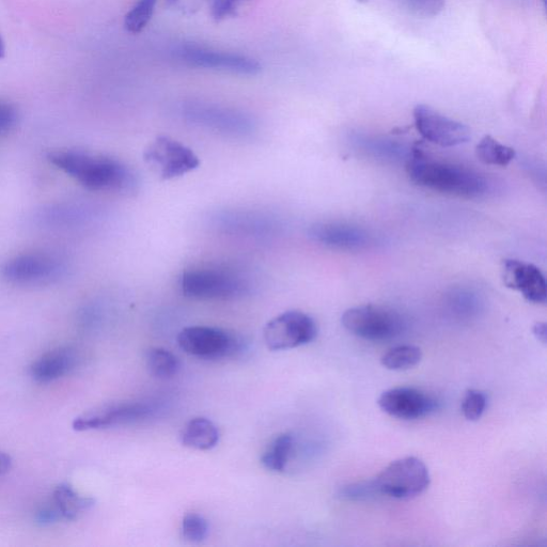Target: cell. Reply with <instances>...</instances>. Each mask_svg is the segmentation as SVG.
Instances as JSON below:
<instances>
[{"label": "cell", "mask_w": 547, "mask_h": 547, "mask_svg": "<svg viewBox=\"0 0 547 547\" xmlns=\"http://www.w3.org/2000/svg\"><path fill=\"white\" fill-rule=\"evenodd\" d=\"M50 162L92 191L132 193L137 186L130 167L101 154L80 150L50 153Z\"/></svg>", "instance_id": "obj_1"}, {"label": "cell", "mask_w": 547, "mask_h": 547, "mask_svg": "<svg viewBox=\"0 0 547 547\" xmlns=\"http://www.w3.org/2000/svg\"><path fill=\"white\" fill-rule=\"evenodd\" d=\"M406 173L413 183L424 189L462 198L487 194L489 182L477 171L460 165L427 159L415 153L406 163Z\"/></svg>", "instance_id": "obj_2"}, {"label": "cell", "mask_w": 547, "mask_h": 547, "mask_svg": "<svg viewBox=\"0 0 547 547\" xmlns=\"http://www.w3.org/2000/svg\"><path fill=\"white\" fill-rule=\"evenodd\" d=\"M180 288L186 298L198 301H229L249 292L243 273L222 267L199 268L183 273Z\"/></svg>", "instance_id": "obj_3"}, {"label": "cell", "mask_w": 547, "mask_h": 547, "mask_svg": "<svg viewBox=\"0 0 547 547\" xmlns=\"http://www.w3.org/2000/svg\"><path fill=\"white\" fill-rule=\"evenodd\" d=\"M341 323L351 334L370 341L393 339L404 328L403 318L397 311L377 305L350 308L343 314Z\"/></svg>", "instance_id": "obj_4"}, {"label": "cell", "mask_w": 547, "mask_h": 547, "mask_svg": "<svg viewBox=\"0 0 547 547\" xmlns=\"http://www.w3.org/2000/svg\"><path fill=\"white\" fill-rule=\"evenodd\" d=\"M379 494L396 499H410L423 494L430 486V473L426 464L406 457L390 463L374 479Z\"/></svg>", "instance_id": "obj_5"}, {"label": "cell", "mask_w": 547, "mask_h": 547, "mask_svg": "<svg viewBox=\"0 0 547 547\" xmlns=\"http://www.w3.org/2000/svg\"><path fill=\"white\" fill-rule=\"evenodd\" d=\"M178 345L186 354L202 359H224L239 355L244 341L222 328L186 327L178 335Z\"/></svg>", "instance_id": "obj_6"}, {"label": "cell", "mask_w": 547, "mask_h": 547, "mask_svg": "<svg viewBox=\"0 0 547 547\" xmlns=\"http://www.w3.org/2000/svg\"><path fill=\"white\" fill-rule=\"evenodd\" d=\"M318 336V325L305 312L286 311L272 319L264 327L265 345L271 351H285L314 341Z\"/></svg>", "instance_id": "obj_7"}, {"label": "cell", "mask_w": 547, "mask_h": 547, "mask_svg": "<svg viewBox=\"0 0 547 547\" xmlns=\"http://www.w3.org/2000/svg\"><path fill=\"white\" fill-rule=\"evenodd\" d=\"M144 160L162 180L182 177L200 165L198 156L191 148L168 136L152 140L145 149Z\"/></svg>", "instance_id": "obj_8"}, {"label": "cell", "mask_w": 547, "mask_h": 547, "mask_svg": "<svg viewBox=\"0 0 547 547\" xmlns=\"http://www.w3.org/2000/svg\"><path fill=\"white\" fill-rule=\"evenodd\" d=\"M64 271V263L55 255L44 252L23 253L10 258L2 268L9 283L35 286L49 283Z\"/></svg>", "instance_id": "obj_9"}, {"label": "cell", "mask_w": 547, "mask_h": 547, "mask_svg": "<svg viewBox=\"0 0 547 547\" xmlns=\"http://www.w3.org/2000/svg\"><path fill=\"white\" fill-rule=\"evenodd\" d=\"M413 116L417 132L431 144L444 148L457 147L471 138V130L465 124L444 116L428 105L416 106Z\"/></svg>", "instance_id": "obj_10"}, {"label": "cell", "mask_w": 547, "mask_h": 547, "mask_svg": "<svg viewBox=\"0 0 547 547\" xmlns=\"http://www.w3.org/2000/svg\"><path fill=\"white\" fill-rule=\"evenodd\" d=\"M152 412L151 405L144 402L109 404L78 416L73 421V429L84 432L132 425L145 420Z\"/></svg>", "instance_id": "obj_11"}, {"label": "cell", "mask_w": 547, "mask_h": 547, "mask_svg": "<svg viewBox=\"0 0 547 547\" xmlns=\"http://www.w3.org/2000/svg\"><path fill=\"white\" fill-rule=\"evenodd\" d=\"M184 117L201 127L232 136H246L255 131V122L249 116L212 105H186Z\"/></svg>", "instance_id": "obj_12"}, {"label": "cell", "mask_w": 547, "mask_h": 547, "mask_svg": "<svg viewBox=\"0 0 547 547\" xmlns=\"http://www.w3.org/2000/svg\"><path fill=\"white\" fill-rule=\"evenodd\" d=\"M378 403L384 413L403 420L424 418L436 409L433 398L412 387L388 389Z\"/></svg>", "instance_id": "obj_13"}, {"label": "cell", "mask_w": 547, "mask_h": 547, "mask_svg": "<svg viewBox=\"0 0 547 547\" xmlns=\"http://www.w3.org/2000/svg\"><path fill=\"white\" fill-rule=\"evenodd\" d=\"M309 238L328 248L338 250H363L373 244V237L363 227L343 222H322L312 225Z\"/></svg>", "instance_id": "obj_14"}, {"label": "cell", "mask_w": 547, "mask_h": 547, "mask_svg": "<svg viewBox=\"0 0 547 547\" xmlns=\"http://www.w3.org/2000/svg\"><path fill=\"white\" fill-rule=\"evenodd\" d=\"M180 54L187 64L199 68L222 70L242 75H257L262 70L259 62L253 58L210 51L193 45L183 46Z\"/></svg>", "instance_id": "obj_15"}, {"label": "cell", "mask_w": 547, "mask_h": 547, "mask_svg": "<svg viewBox=\"0 0 547 547\" xmlns=\"http://www.w3.org/2000/svg\"><path fill=\"white\" fill-rule=\"evenodd\" d=\"M503 280L506 287L520 292L528 302L534 304L546 303V280L536 265L519 260H505Z\"/></svg>", "instance_id": "obj_16"}, {"label": "cell", "mask_w": 547, "mask_h": 547, "mask_svg": "<svg viewBox=\"0 0 547 547\" xmlns=\"http://www.w3.org/2000/svg\"><path fill=\"white\" fill-rule=\"evenodd\" d=\"M80 363V354L71 348L64 347L42 355L30 367L31 377L40 383L56 381L73 371Z\"/></svg>", "instance_id": "obj_17"}, {"label": "cell", "mask_w": 547, "mask_h": 547, "mask_svg": "<svg viewBox=\"0 0 547 547\" xmlns=\"http://www.w3.org/2000/svg\"><path fill=\"white\" fill-rule=\"evenodd\" d=\"M218 441H220V432L212 421L205 417L192 419L181 433L182 445L195 450H211Z\"/></svg>", "instance_id": "obj_18"}, {"label": "cell", "mask_w": 547, "mask_h": 547, "mask_svg": "<svg viewBox=\"0 0 547 547\" xmlns=\"http://www.w3.org/2000/svg\"><path fill=\"white\" fill-rule=\"evenodd\" d=\"M53 502L62 518L74 521L95 506V500L78 494L68 483L59 484L54 491Z\"/></svg>", "instance_id": "obj_19"}, {"label": "cell", "mask_w": 547, "mask_h": 547, "mask_svg": "<svg viewBox=\"0 0 547 547\" xmlns=\"http://www.w3.org/2000/svg\"><path fill=\"white\" fill-rule=\"evenodd\" d=\"M294 446V437L290 433H283L265 450L261 458L262 465L268 471L283 473L289 463Z\"/></svg>", "instance_id": "obj_20"}, {"label": "cell", "mask_w": 547, "mask_h": 547, "mask_svg": "<svg viewBox=\"0 0 547 547\" xmlns=\"http://www.w3.org/2000/svg\"><path fill=\"white\" fill-rule=\"evenodd\" d=\"M476 155L483 164L506 167L515 158L513 148L500 144L492 136H484L476 147Z\"/></svg>", "instance_id": "obj_21"}, {"label": "cell", "mask_w": 547, "mask_h": 547, "mask_svg": "<svg viewBox=\"0 0 547 547\" xmlns=\"http://www.w3.org/2000/svg\"><path fill=\"white\" fill-rule=\"evenodd\" d=\"M146 364L153 377L167 380L176 377L181 364L178 357L163 348H152L147 352Z\"/></svg>", "instance_id": "obj_22"}, {"label": "cell", "mask_w": 547, "mask_h": 547, "mask_svg": "<svg viewBox=\"0 0 547 547\" xmlns=\"http://www.w3.org/2000/svg\"><path fill=\"white\" fill-rule=\"evenodd\" d=\"M423 358L420 348L412 345L390 349L381 359L382 365L392 371L409 370L418 365Z\"/></svg>", "instance_id": "obj_23"}, {"label": "cell", "mask_w": 547, "mask_h": 547, "mask_svg": "<svg viewBox=\"0 0 547 547\" xmlns=\"http://www.w3.org/2000/svg\"><path fill=\"white\" fill-rule=\"evenodd\" d=\"M447 304L452 314L459 318H471L477 315L481 308L478 294L464 288L452 290L448 294Z\"/></svg>", "instance_id": "obj_24"}, {"label": "cell", "mask_w": 547, "mask_h": 547, "mask_svg": "<svg viewBox=\"0 0 547 547\" xmlns=\"http://www.w3.org/2000/svg\"><path fill=\"white\" fill-rule=\"evenodd\" d=\"M158 0H138V3L125 15L124 27L131 34H139L153 17Z\"/></svg>", "instance_id": "obj_25"}, {"label": "cell", "mask_w": 547, "mask_h": 547, "mask_svg": "<svg viewBox=\"0 0 547 547\" xmlns=\"http://www.w3.org/2000/svg\"><path fill=\"white\" fill-rule=\"evenodd\" d=\"M182 536L186 541L199 543L205 540L209 533V525L202 515L187 514L181 525Z\"/></svg>", "instance_id": "obj_26"}, {"label": "cell", "mask_w": 547, "mask_h": 547, "mask_svg": "<svg viewBox=\"0 0 547 547\" xmlns=\"http://www.w3.org/2000/svg\"><path fill=\"white\" fill-rule=\"evenodd\" d=\"M488 406V397L478 389H468L462 402L464 417L470 421L479 420Z\"/></svg>", "instance_id": "obj_27"}, {"label": "cell", "mask_w": 547, "mask_h": 547, "mask_svg": "<svg viewBox=\"0 0 547 547\" xmlns=\"http://www.w3.org/2000/svg\"><path fill=\"white\" fill-rule=\"evenodd\" d=\"M404 5L420 18H434L443 12L446 0H403Z\"/></svg>", "instance_id": "obj_28"}, {"label": "cell", "mask_w": 547, "mask_h": 547, "mask_svg": "<svg viewBox=\"0 0 547 547\" xmlns=\"http://www.w3.org/2000/svg\"><path fill=\"white\" fill-rule=\"evenodd\" d=\"M343 499L348 500H366L371 497L379 495L377 487H375L374 480L362 481L353 484H349L347 487H343L339 494Z\"/></svg>", "instance_id": "obj_29"}, {"label": "cell", "mask_w": 547, "mask_h": 547, "mask_svg": "<svg viewBox=\"0 0 547 547\" xmlns=\"http://www.w3.org/2000/svg\"><path fill=\"white\" fill-rule=\"evenodd\" d=\"M17 108L7 101L0 100V134L10 131L17 124Z\"/></svg>", "instance_id": "obj_30"}, {"label": "cell", "mask_w": 547, "mask_h": 547, "mask_svg": "<svg viewBox=\"0 0 547 547\" xmlns=\"http://www.w3.org/2000/svg\"><path fill=\"white\" fill-rule=\"evenodd\" d=\"M245 0H215L213 13L218 20L228 17V15L236 12L238 6Z\"/></svg>", "instance_id": "obj_31"}, {"label": "cell", "mask_w": 547, "mask_h": 547, "mask_svg": "<svg viewBox=\"0 0 547 547\" xmlns=\"http://www.w3.org/2000/svg\"><path fill=\"white\" fill-rule=\"evenodd\" d=\"M64 520L59 510L54 506L40 509L36 515V521L42 526L52 525Z\"/></svg>", "instance_id": "obj_32"}, {"label": "cell", "mask_w": 547, "mask_h": 547, "mask_svg": "<svg viewBox=\"0 0 547 547\" xmlns=\"http://www.w3.org/2000/svg\"><path fill=\"white\" fill-rule=\"evenodd\" d=\"M12 465V459L5 452H0V476L9 472Z\"/></svg>", "instance_id": "obj_33"}, {"label": "cell", "mask_w": 547, "mask_h": 547, "mask_svg": "<svg viewBox=\"0 0 547 547\" xmlns=\"http://www.w3.org/2000/svg\"><path fill=\"white\" fill-rule=\"evenodd\" d=\"M534 334L537 337V339L543 343V345H546L547 340V328L546 324L539 322L534 326Z\"/></svg>", "instance_id": "obj_34"}, {"label": "cell", "mask_w": 547, "mask_h": 547, "mask_svg": "<svg viewBox=\"0 0 547 547\" xmlns=\"http://www.w3.org/2000/svg\"><path fill=\"white\" fill-rule=\"evenodd\" d=\"M5 54H6L5 41L2 37V35H0V59H3L5 57Z\"/></svg>", "instance_id": "obj_35"}, {"label": "cell", "mask_w": 547, "mask_h": 547, "mask_svg": "<svg viewBox=\"0 0 547 547\" xmlns=\"http://www.w3.org/2000/svg\"><path fill=\"white\" fill-rule=\"evenodd\" d=\"M178 2V0H167L168 5H175Z\"/></svg>", "instance_id": "obj_36"}, {"label": "cell", "mask_w": 547, "mask_h": 547, "mask_svg": "<svg viewBox=\"0 0 547 547\" xmlns=\"http://www.w3.org/2000/svg\"><path fill=\"white\" fill-rule=\"evenodd\" d=\"M357 2H359V3H367L368 0H357Z\"/></svg>", "instance_id": "obj_37"}]
</instances>
